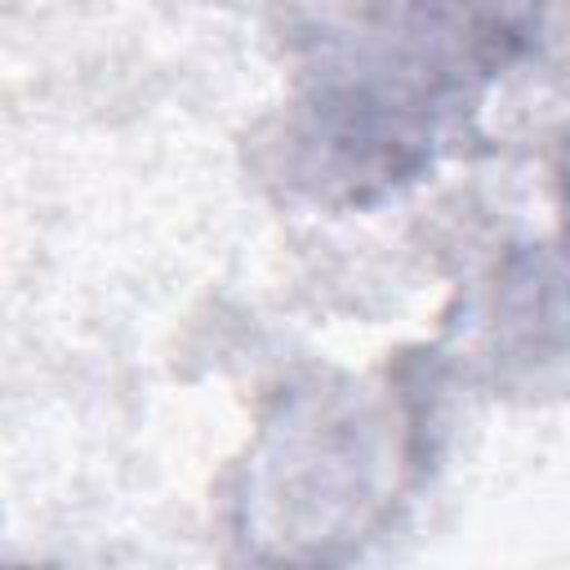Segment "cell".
<instances>
[{
  "mask_svg": "<svg viewBox=\"0 0 570 570\" xmlns=\"http://www.w3.org/2000/svg\"><path fill=\"white\" fill-rule=\"evenodd\" d=\"M298 40L281 169L316 205H374L419 183L530 45L512 9H325Z\"/></svg>",
  "mask_w": 570,
  "mask_h": 570,
  "instance_id": "obj_1",
  "label": "cell"
},
{
  "mask_svg": "<svg viewBox=\"0 0 570 570\" xmlns=\"http://www.w3.org/2000/svg\"><path fill=\"white\" fill-rule=\"evenodd\" d=\"M552 263L570 276V178H566V240H561V254H552Z\"/></svg>",
  "mask_w": 570,
  "mask_h": 570,
  "instance_id": "obj_2",
  "label": "cell"
}]
</instances>
